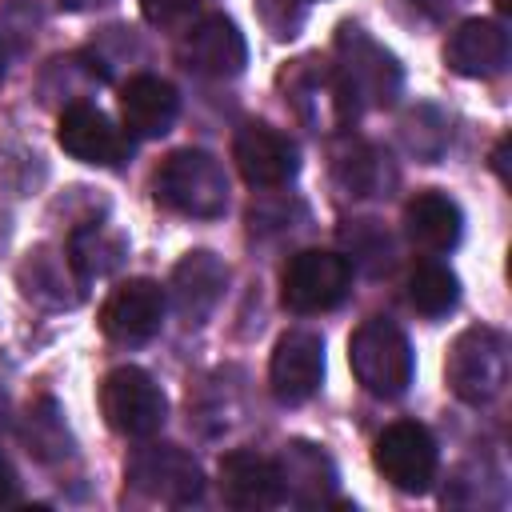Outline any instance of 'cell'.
Masks as SVG:
<instances>
[{"label": "cell", "mask_w": 512, "mask_h": 512, "mask_svg": "<svg viewBox=\"0 0 512 512\" xmlns=\"http://www.w3.org/2000/svg\"><path fill=\"white\" fill-rule=\"evenodd\" d=\"M68 260H72L80 280L112 276L124 260V240L104 224H84L68 236Z\"/></svg>", "instance_id": "21"}, {"label": "cell", "mask_w": 512, "mask_h": 512, "mask_svg": "<svg viewBox=\"0 0 512 512\" xmlns=\"http://www.w3.org/2000/svg\"><path fill=\"white\" fill-rule=\"evenodd\" d=\"M332 72L344 84L352 108H360V104L384 108L400 92L396 56L388 48H380L364 28H352V24H344L340 36H336V68Z\"/></svg>", "instance_id": "4"}, {"label": "cell", "mask_w": 512, "mask_h": 512, "mask_svg": "<svg viewBox=\"0 0 512 512\" xmlns=\"http://www.w3.org/2000/svg\"><path fill=\"white\" fill-rule=\"evenodd\" d=\"M164 308H168L164 288L148 276H136L108 292V300L100 308V328L116 344H144L160 332Z\"/></svg>", "instance_id": "9"}, {"label": "cell", "mask_w": 512, "mask_h": 512, "mask_svg": "<svg viewBox=\"0 0 512 512\" xmlns=\"http://www.w3.org/2000/svg\"><path fill=\"white\" fill-rule=\"evenodd\" d=\"M444 60L456 76H472V80H488V76H500L504 64H508V32L500 20H484V16H472L464 20L448 44H444Z\"/></svg>", "instance_id": "15"}, {"label": "cell", "mask_w": 512, "mask_h": 512, "mask_svg": "<svg viewBox=\"0 0 512 512\" xmlns=\"http://www.w3.org/2000/svg\"><path fill=\"white\" fill-rule=\"evenodd\" d=\"M232 160L252 188H280L300 172L296 144L272 124H244L232 140Z\"/></svg>", "instance_id": "13"}, {"label": "cell", "mask_w": 512, "mask_h": 512, "mask_svg": "<svg viewBox=\"0 0 512 512\" xmlns=\"http://www.w3.org/2000/svg\"><path fill=\"white\" fill-rule=\"evenodd\" d=\"M372 464L384 472V480L392 488H400V492H428L432 480H436L440 452H436V440H432V432L424 424L396 420V424H388L376 436Z\"/></svg>", "instance_id": "8"}, {"label": "cell", "mask_w": 512, "mask_h": 512, "mask_svg": "<svg viewBox=\"0 0 512 512\" xmlns=\"http://www.w3.org/2000/svg\"><path fill=\"white\" fill-rule=\"evenodd\" d=\"M348 364H352V376L360 380V388L380 396V400L404 396L412 384V372H416L408 336L384 316H372L352 332Z\"/></svg>", "instance_id": "1"}, {"label": "cell", "mask_w": 512, "mask_h": 512, "mask_svg": "<svg viewBox=\"0 0 512 512\" xmlns=\"http://www.w3.org/2000/svg\"><path fill=\"white\" fill-rule=\"evenodd\" d=\"M176 112H180V96L160 76H148L144 72V76H132L120 88V116H124V128L132 136H144V140L164 136L172 128Z\"/></svg>", "instance_id": "18"}, {"label": "cell", "mask_w": 512, "mask_h": 512, "mask_svg": "<svg viewBox=\"0 0 512 512\" xmlns=\"http://www.w3.org/2000/svg\"><path fill=\"white\" fill-rule=\"evenodd\" d=\"M56 140L72 160L96 164V168H112V164H120L128 156V136L100 108H92L88 100H76V104H68L60 112Z\"/></svg>", "instance_id": "12"}, {"label": "cell", "mask_w": 512, "mask_h": 512, "mask_svg": "<svg viewBox=\"0 0 512 512\" xmlns=\"http://www.w3.org/2000/svg\"><path fill=\"white\" fill-rule=\"evenodd\" d=\"M276 472H280V492L284 500L300 504V508H316V504H328L336 496V468L332 460L308 444V440H292L284 444L280 460H276Z\"/></svg>", "instance_id": "17"}, {"label": "cell", "mask_w": 512, "mask_h": 512, "mask_svg": "<svg viewBox=\"0 0 512 512\" xmlns=\"http://www.w3.org/2000/svg\"><path fill=\"white\" fill-rule=\"evenodd\" d=\"M220 496L228 508H240V512L276 508L284 500L276 460L260 452H228L220 460Z\"/></svg>", "instance_id": "16"}, {"label": "cell", "mask_w": 512, "mask_h": 512, "mask_svg": "<svg viewBox=\"0 0 512 512\" xmlns=\"http://www.w3.org/2000/svg\"><path fill=\"white\" fill-rule=\"evenodd\" d=\"M200 0H140V12L148 24H176L184 16H192Z\"/></svg>", "instance_id": "25"}, {"label": "cell", "mask_w": 512, "mask_h": 512, "mask_svg": "<svg viewBox=\"0 0 512 512\" xmlns=\"http://www.w3.org/2000/svg\"><path fill=\"white\" fill-rule=\"evenodd\" d=\"M0 80H4V40H0Z\"/></svg>", "instance_id": "29"}, {"label": "cell", "mask_w": 512, "mask_h": 512, "mask_svg": "<svg viewBox=\"0 0 512 512\" xmlns=\"http://www.w3.org/2000/svg\"><path fill=\"white\" fill-rule=\"evenodd\" d=\"M96 4H104V0H60V8H68V12H84V8H96Z\"/></svg>", "instance_id": "28"}, {"label": "cell", "mask_w": 512, "mask_h": 512, "mask_svg": "<svg viewBox=\"0 0 512 512\" xmlns=\"http://www.w3.org/2000/svg\"><path fill=\"white\" fill-rule=\"evenodd\" d=\"M20 500V480H16V468L8 464V456H0V508L16 504Z\"/></svg>", "instance_id": "26"}, {"label": "cell", "mask_w": 512, "mask_h": 512, "mask_svg": "<svg viewBox=\"0 0 512 512\" xmlns=\"http://www.w3.org/2000/svg\"><path fill=\"white\" fill-rule=\"evenodd\" d=\"M336 172L344 176V184H348V188H352L356 196H364V192L372 188V172H376V152H372V148H356L352 156H340Z\"/></svg>", "instance_id": "24"}, {"label": "cell", "mask_w": 512, "mask_h": 512, "mask_svg": "<svg viewBox=\"0 0 512 512\" xmlns=\"http://www.w3.org/2000/svg\"><path fill=\"white\" fill-rule=\"evenodd\" d=\"M24 444H28V452H36L40 460H60V456H68V428H64V416H60V408L52 404V400H40V404H32L28 408V416H24Z\"/></svg>", "instance_id": "23"}, {"label": "cell", "mask_w": 512, "mask_h": 512, "mask_svg": "<svg viewBox=\"0 0 512 512\" xmlns=\"http://www.w3.org/2000/svg\"><path fill=\"white\" fill-rule=\"evenodd\" d=\"M168 288H172L176 316L184 324H204L216 312V304H220V296L228 288V264L208 248L184 252V260L172 268V284Z\"/></svg>", "instance_id": "14"}, {"label": "cell", "mask_w": 512, "mask_h": 512, "mask_svg": "<svg viewBox=\"0 0 512 512\" xmlns=\"http://www.w3.org/2000/svg\"><path fill=\"white\" fill-rule=\"evenodd\" d=\"M456 296H460V280L452 268L436 264V260H424L412 268L408 276V304L424 316H444L456 308Z\"/></svg>", "instance_id": "22"}, {"label": "cell", "mask_w": 512, "mask_h": 512, "mask_svg": "<svg viewBox=\"0 0 512 512\" xmlns=\"http://www.w3.org/2000/svg\"><path fill=\"white\" fill-rule=\"evenodd\" d=\"M404 232L424 252H448L460 244V232H464L460 204L444 192H416L404 208Z\"/></svg>", "instance_id": "19"}, {"label": "cell", "mask_w": 512, "mask_h": 512, "mask_svg": "<svg viewBox=\"0 0 512 512\" xmlns=\"http://www.w3.org/2000/svg\"><path fill=\"white\" fill-rule=\"evenodd\" d=\"M504 156H508V136L496 144V152H492V168H496V176L508 184V164H504Z\"/></svg>", "instance_id": "27"}, {"label": "cell", "mask_w": 512, "mask_h": 512, "mask_svg": "<svg viewBox=\"0 0 512 512\" xmlns=\"http://www.w3.org/2000/svg\"><path fill=\"white\" fill-rule=\"evenodd\" d=\"M444 380L464 404H488L508 384V340L496 328H468L452 340Z\"/></svg>", "instance_id": "3"}, {"label": "cell", "mask_w": 512, "mask_h": 512, "mask_svg": "<svg viewBox=\"0 0 512 512\" xmlns=\"http://www.w3.org/2000/svg\"><path fill=\"white\" fill-rule=\"evenodd\" d=\"M80 284L84 280L76 276L72 260L68 256H56L52 248H36L20 264V288H24V296L28 300H40L48 308H72L84 296Z\"/></svg>", "instance_id": "20"}, {"label": "cell", "mask_w": 512, "mask_h": 512, "mask_svg": "<svg viewBox=\"0 0 512 512\" xmlns=\"http://www.w3.org/2000/svg\"><path fill=\"white\" fill-rule=\"evenodd\" d=\"M352 288V264L340 252L304 248L288 260L280 276V296L292 312H328Z\"/></svg>", "instance_id": "7"}, {"label": "cell", "mask_w": 512, "mask_h": 512, "mask_svg": "<svg viewBox=\"0 0 512 512\" xmlns=\"http://www.w3.org/2000/svg\"><path fill=\"white\" fill-rule=\"evenodd\" d=\"M324 380V340L308 328H292L276 340L268 384L280 404H304Z\"/></svg>", "instance_id": "10"}, {"label": "cell", "mask_w": 512, "mask_h": 512, "mask_svg": "<svg viewBox=\"0 0 512 512\" xmlns=\"http://www.w3.org/2000/svg\"><path fill=\"white\" fill-rule=\"evenodd\" d=\"M156 200L180 216L212 220L228 208V176L212 152L180 148L156 172Z\"/></svg>", "instance_id": "2"}, {"label": "cell", "mask_w": 512, "mask_h": 512, "mask_svg": "<svg viewBox=\"0 0 512 512\" xmlns=\"http://www.w3.org/2000/svg\"><path fill=\"white\" fill-rule=\"evenodd\" d=\"M176 56L184 68H192L196 76H236L248 64V44L244 32L228 20V16H204L200 24H192L184 32V40L176 44Z\"/></svg>", "instance_id": "11"}, {"label": "cell", "mask_w": 512, "mask_h": 512, "mask_svg": "<svg viewBox=\"0 0 512 512\" xmlns=\"http://www.w3.org/2000/svg\"><path fill=\"white\" fill-rule=\"evenodd\" d=\"M128 484L156 500V504H172V508H184V504H196L200 492H204V472L200 464L176 448V444H148V448H136L128 468H124Z\"/></svg>", "instance_id": "6"}, {"label": "cell", "mask_w": 512, "mask_h": 512, "mask_svg": "<svg viewBox=\"0 0 512 512\" xmlns=\"http://www.w3.org/2000/svg\"><path fill=\"white\" fill-rule=\"evenodd\" d=\"M100 412L108 420L112 432L120 436H152L160 432V424L168 420V400L160 392V384L136 368V364H124V368H112L100 384Z\"/></svg>", "instance_id": "5"}]
</instances>
